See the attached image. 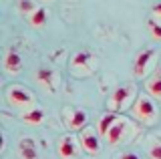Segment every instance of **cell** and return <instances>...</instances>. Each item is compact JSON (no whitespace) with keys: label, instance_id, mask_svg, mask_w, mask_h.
Returning a JSON list of instances; mask_svg holds the SVG:
<instances>
[{"label":"cell","instance_id":"cell-1","mask_svg":"<svg viewBox=\"0 0 161 159\" xmlns=\"http://www.w3.org/2000/svg\"><path fill=\"white\" fill-rule=\"evenodd\" d=\"M131 115H133V119H137L139 123L151 127L155 123V119H157V107H155L153 97L147 95V93L145 95H137L133 107H131Z\"/></svg>","mask_w":161,"mask_h":159},{"label":"cell","instance_id":"cell-2","mask_svg":"<svg viewBox=\"0 0 161 159\" xmlns=\"http://www.w3.org/2000/svg\"><path fill=\"white\" fill-rule=\"evenodd\" d=\"M133 131H135L133 123H131L127 117L117 115L115 121L111 123V127L107 129V133L103 135V139L109 143V145H121V143H125L131 135H133Z\"/></svg>","mask_w":161,"mask_h":159},{"label":"cell","instance_id":"cell-3","mask_svg":"<svg viewBox=\"0 0 161 159\" xmlns=\"http://www.w3.org/2000/svg\"><path fill=\"white\" fill-rule=\"evenodd\" d=\"M135 99H137V91H135V85L129 83V85H121L119 89H115V93L109 97L107 101V109L109 113H119L127 107H133Z\"/></svg>","mask_w":161,"mask_h":159},{"label":"cell","instance_id":"cell-4","mask_svg":"<svg viewBox=\"0 0 161 159\" xmlns=\"http://www.w3.org/2000/svg\"><path fill=\"white\" fill-rule=\"evenodd\" d=\"M6 101L10 103L12 107H16L20 109V111H28V109H32L34 107V93L30 91L28 87H24V85H10L6 89Z\"/></svg>","mask_w":161,"mask_h":159},{"label":"cell","instance_id":"cell-5","mask_svg":"<svg viewBox=\"0 0 161 159\" xmlns=\"http://www.w3.org/2000/svg\"><path fill=\"white\" fill-rule=\"evenodd\" d=\"M79 141H80V149L85 153H89V155H99L101 149H103V145H101V133L93 125H87L79 133Z\"/></svg>","mask_w":161,"mask_h":159},{"label":"cell","instance_id":"cell-6","mask_svg":"<svg viewBox=\"0 0 161 159\" xmlns=\"http://www.w3.org/2000/svg\"><path fill=\"white\" fill-rule=\"evenodd\" d=\"M155 61H157V52L153 48H145L143 52H139V57L135 58V64H133V74L137 79H143L147 77V73L153 69Z\"/></svg>","mask_w":161,"mask_h":159},{"label":"cell","instance_id":"cell-7","mask_svg":"<svg viewBox=\"0 0 161 159\" xmlns=\"http://www.w3.org/2000/svg\"><path fill=\"white\" fill-rule=\"evenodd\" d=\"M79 137H75L73 133H67L58 139V145H57V155L60 159H75L79 153Z\"/></svg>","mask_w":161,"mask_h":159},{"label":"cell","instance_id":"cell-8","mask_svg":"<svg viewBox=\"0 0 161 159\" xmlns=\"http://www.w3.org/2000/svg\"><path fill=\"white\" fill-rule=\"evenodd\" d=\"M63 119H64V127L69 131H83L87 127V113L83 109H75V107H67L63 113Z\"/></svg>","mask_w":161,"mask_h":159},{"label":"cell","instance_id":"cell-9","mask_svg":"<svg viewBox=\"0 0 161 159\" xmlns=\"http://www.w3.org/2000/svg\"><path fill=\"white\" fill-rule=\"evenodd\" d=\"M85 69V74H89V73H93L95 69H97V58L93 57L91 52H79V54H75L73 57V69Z\"/></svg>","mask_w":161,"mask_h":159},{"label":"cell","instance_id":"cell-10","mask_svg":"<svg viewBox=\"0 0 161 159\" xmlns=\"http://www.w3.org/2000/svg\"><path fill=\"white\" fill-rule=\"evenodd\" d=\"M18 155L22 159H36L38 151H36V141L30 137H22L18 141Z\"/></svg>","mask_w":161,"mask_h":159},{"label":"cell","instance_id":"cell-11","mask_svg":"<svg viewBox=\"0 0 161 159\" xmlns=\"http://www.w3.org/2000/svg\"><path fill=\"white\" fill-rule=\"evenodd\" d=\"M4 71L10 73V74H16L20 73V69H22V58H20V54L16 51H8L6 54H4Z\"/></svg>","mask_w":161,"mask_h":159},{"label":"cell","instance_id":"cell-12","mask_svg":"<svg viewBox=\"0 0 161 159\" xmlns=\"http://www.w3.org/2000/svg\"><path fill=\"white\" fill-rule=\"evenodd\" d=\"M145 89H147V95H151L153 99L161 101V71H155L145 83Z\"/></svg>","mask_w":161,"mask_h":159},{"label":"cell","instance_id":"cell-13","mask_svg":"<svg viewBox=\"0 0 161 159\" xmlns=\"http://www.w3.org/2000/svg\"><path fill=\"white\" fill-rule=\"evenodd\" d=\"M20 117H22L24 123H30V125H40V123L44 121V117H47V113H44L40 107H32V109H28V111H24Z\"/></svg>","mask_w":161,"mask_h":159},{"label":"cell","instance_id":"cell-14","mask_svg":"<svg viewBox=\"0 0 161 159\" xmlns=\"http://www.w3.org/2000/svg\"><path fill=\"white\" fill-rule=\"evenodd\" d=\"M47 18H48V14H47V8H42V6H38L36 10H34L32 14L28 16V22L32 24V26H36L40 28L42 24H47Z\"/></svg>","mask_w":161,"mask_h":159},{"label":"cell","instance_id":"cell-15","mask_svg":"<svg viewBox=\"0 0 161 159\" xmlns=\"http://www.w3.org/2000/svg\"><path fill=\"white\" fill-rule=\"evenodd\" d=\"M147 153H149V157H151V159H161V141L151 143L149 149H147Z\"/></svg>","mask_w":161,"mask_h":159},{"label":"cell","instance_id":"cell-16","mask_svg":"<svg viewBox=\"0 0 161 159\" xmlns=\"http://www.w3.org/2000/svg\"><path fill=\"white\" fill-rule=\"evenodd\" d=\"M36 8H38V6L32 2V0H22V2H20V10H22V12H28V16H30L34 10H36Z\"/></svg>","mask_w":161,"mask_h":159},{"label":"cell","instance_id":"cell-17","mask_svg":"<svg viewBox=\"0 0 161 159\" xmlns=\"http://www.w3.org/2000/svg\"><path fill=\"white\" fill-rule=\"evenodd\" d=\"M149 30H151V36L153 38H159L161 41V24H157L155 20H149Z\"/></svg>","mask_w":161,"mask_h":159},{"label":"cell","instance_id":"cell-18","mask_svg":"<svg viewBox=\"0 0 161 159\" xmlns=\"http://www.w3.org/2000/svg\"><path fill=\"white\" fill-rule=\"evenodd\" d=\"M115 159H139V155L133 153V151H125V153H121V155H117Z\"/></svg>","mask_w":161,"mask_h":159},{"label":"cell","instance_id":"cell-19","mask_svg":"<svg viewBox=\"0 0 161 159\" xmlns=\"http://www.w3.org/2000/svg\"><path fill=\"white\" fill-rule=\"evenodd\" d=\"M153 16L161 20V4H155V6H153Z\"/></svg>","mask_w":161,"mask_h":159},{"label":"cell","instance_id":"cell-20","mask_svg":"<svg viewBox=\"0 0 161 159\" xmlns=\"http://www.w3.org/2000/svg\"><path fill=\"white\" fill-rule=\"evenodd\" d=\"M87 159H89V157H87Z\"/></svg>","mask_w":161,"mask_h":159}]
</instances>
